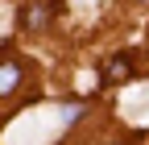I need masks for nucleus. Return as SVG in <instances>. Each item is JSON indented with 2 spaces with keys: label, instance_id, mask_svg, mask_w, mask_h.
<instances>
[{
  "label": "nucleus",
  "instance_id": "nucleus-4",
  "mask_svg": "<svg viewBox=\"0 0 149 145\" xmlns=\"http://www.w3.org/2000/svg\"><path fill=\"white\" fill-rule=\"evenodd\" d=\"M79 116H83V104H66V108H62V120H66V124L79 120Z\"/></svg>",
  "mask_w": 149,
  "mask_h": 145
},
{
  "label": "nucleus",
  "instance_id": "nucleus-1",
  "mask_svg": "<svg viewBox=\"0 0 149 145\" xmlns=\"http://www.w3.org/2000/svg\"><path fill=\"white\" fill-rule=\"evenodd\" d=\"M54 8H58L54 0H42V4L33 0V4H25L21 8V29H46L50 17H54Z\"/></svg>",
  "mask_w": 149,
  "mask_h": 145
},
{
  "label": "nucleus",
  "instance_id": "nucleus-2",
  "mask_svg": "<svg viewBox=\"0 0 149 145\" xmlns=\"http://www.w3.org/2000/svg\"><path fill=\"white\" fill-rule=\"evenodd\" d=\"M124 79H133V58H128V54L108 58V66H104V83H124Z\"/></svg>",
  "mask_w": 149,
  "mask_h": 145
},
{
  "label": "nucleus",
  "instance_id": "nucleus-3",
  "mask_svg": "<svg viewBox=\"0 0 149 145\" xmlns=\"http://www.w3.org/2000/svg\"><path fill=\"white\" fill-rule=\"evenodd\" d=\"M21 79H25L21 62H0V96H13L21 87Z\"/></svg>",
  "mask_w": 149,
  "mask_h": 145
},
{
  "label": "nucleus",
  "instance_id": "nucleus-5",
  "mask_svg": "<svg viewBox=\"0 0 149 145\" xmlns=\"http://www.w3.org/2000/svg\"><path fill=\"white\" fill-rule=\"evenodd\" d=\"M145 4H149V0H145Z\"/></svg>",
  "mask_w": 149,
  "mask_h": 145
}]
</instances>
